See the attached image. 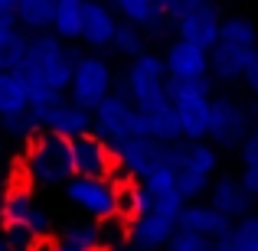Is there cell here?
Here are the masks:
<instances>
[{"label": "cell", "mask_w": 258, "mask_h": 251, "mask_svg": "<svg viewBox=\"0 0 258 251\" xmlns=\"http://www.w3.org/2000/svg\"><path fill=\"white\" fill-rule=\"evenodd\" d=\"M213 251H258V212L232 222L229 232L213 241Z\"/></svg>", "instance_id": "22"}, {"label": "cell", "mask_w": 258, "mask_h": 251, "mask_svg": "<svg viewBox=\"0 0 258 251\" xmlns=\"http://www.w3.org/2000/svg\"><path fill=\"white\" fill-rule=\"evenodd\" d=\"M69 160L72 176H85V180H114V173H118L111 147L95 134H82V137L69 140Z\"/></svg>", "instance_id": "10"}, {"label": "cell", "mask_w": 258, "mask_h": 251, "mask_svg": "<svg viewBox=\"0 0 258 251\" xmlns=\"http://www.w3.org/2000/svg\"><path fill=\"white\" fill-rule=\"evenodd\" d=\"M173 232H176V219H170L164 212H154V209H141L127 222V245L138 251H164Z\"/></svg>", "instance_id": "14"}, {"label": "cell", "mask_w": 258, "mask_h": 251, "mask_svg": "<svg viewBox=\"0 0 258 251\" xmlns=\"http://www.w3.org/2000/svg\"><path fill=\"white\" fill-rule=\"evenodd\" d=\"M114 92V69L108 59H101L98 52H88V56H79L76 65H72V78H69V101L76 108L92 114L108 95Z\"/></svg>", "instance_id": "6"}, {"label": "cell", "mask_w": 258, "mask_h": 251, "mask_svg": "<svg viewBox=\"0 0 258 251\" xmlns=\"http://www.w3.org/2000/svg\"><path fill=\"white\" fill-rule=\"evenodd\" d=\"M209 209H216V212L222 215L226 222H239L242 215L252 212V199H248V193L242 189V183L235 180V176H216L213 186H209Z\"/></svg>", "instance_id": "19"}, {"label": "cell", "mask_w": 258, "mask_h": 251, "mask_svg": "<svg viewBox=\"0 0 258 251\" xmlns=\"http://www.w3.org/2000/svg\"><path fill=\"white\" fill-rule=\"evenodd\" d=\"M114 30H118V20H114L111 7L105 0H85L82 7V30H79V39L92 49H108L114 39Z\"/></svg>", "instance_id": "18"}, {"label": "cell", "mask_w": 258, "mask_h": 251, "mask_svg": "<svg viewBox=\"0 0 258 251\" xmlns=\"http://www.w3.org/2000/svg\"><path fill=\"white\" fill-rule=\"evenodd\" d=\"M0 245H4L7 251H36L39 245H43V238H39L36 232H30V228H23V225H4Z\"/></svg>", "instance_id": "31"}, {"label": "cell", "mask_w": 258, "mask_h": 251, "mask_svg": "<svg viewBox=\"0 0 258 251\" xmlns=\"http://www.w3.org/2000/svg\"><path fill=\"white\" fill-rule=\"evenodd\" d=\"M141 186L131 180H114V219L131 222L141 212Z\"/></svg>", "instance_id": "28"}, {"label": "cell", "mask_w": 258, "mask_h": 251, "mask_svg": "<svg viewBox=\"0 0 258 251\" xmlns=\"http://www.w3.org/2000/svg\"><path fill=\"white\" fill-rule=\"evenodd\" d=\"M26 33L20 26H0V72H13L23 59L26 49Z\"/></svg>", "instance_id": "26"}, {"label": "cell", "mask_w": 258, "mask_h": 251, "mask_svg": "<svg viewBox=\"0 0 258 251\" xmlns=\"http://www.w3.org/2000/svg\"><path fill=\"white\" fill-rule=\"evenodd\" d=\"M82 7H85V0H56L52 23H49L52 36L62 39V43H76L79 30H82Z\"/></svg>", "instance_id": "23"}, {"label": "cell", "mask_w": 258, "mask_h": 251, "mask_svg": "<svg viewBox=\"0 0 258 251\" xmlns=\"http://www.w3.org/2000/svg\"><path fill=\"white\" fill-rule=\"evenodd\" d=\"M164 147L151 137H127L124 144L114 147V163L124 166V180L141 183L147 173H154L157 166H164Z\"/></svg>", "instance_id": "12"}, {"label": "cell", "mask_w": 258, "mask_h": 251, "mask_svg": "<svg viewBox=\"0 0 258 251\" xmlns=\"http://www.w3.org/2000/svg\"><path fill=\"white\" fill-rule=\"evenodd\" d=\"M56 0H17V23L30 33H49Z\"/></svg>", "instance_id": "24"}, {"label": "cell", "mask_w": 258, "mask_h": 251, "mask_svg": "<svg viewBox=\"0 0 258 251\" xmlns=\"http://www.w3.org/2000/svg\"><path fill=\"white\" fill-rule=\"evenodd\" d=\"M0 131H7L10 137H20V140H33L39 134L36 114L23 111V114H17V118H7V121H0Z\"/></svg>", "instance_id": "32"}, {"label": "cell", "mask_w": 258, "mask_h": 251, "mask_svg": "<svg viewBox=\"0 0 258 251\" xmlns=\"http://www.w3.org/2000/svg\"><path fill=\"white\" fill-rule=\"evenodd\" d=\"M229 225H232V222H226L216 209L203 206V202H186V206L180 209V215H176V228H180V232L200 235V238H209V241L226 235Z\"/></svg>", "instance_id": "20"}, {"label": "cell", "mask_w": 258, "mask_h": 251, "mask_svg": "<svg viewBox=\"0 0 258 251\" xmlns=\"http://www.w3.org/2000/svg\"><path fill=\"white\" fill-rule=\"evenodd\" d=\"M164 251H213V241L200 238V235H189V232H176L170 235V241L164 245Z\"/></svg>", "instance_id": "33"}, {"label": "cell", "mask_w": 258, "mask_h": 251, "mask_svg": "<svg viewBox=\"0 0 258 251\" xmlns=\"http://www.w3.org/2000/svg\"><path fill=\"white\" fill-rule=\"evenodd\" d=\"M239 157L245 166H258V121H252V127H248L245 140L239 147Z\"/></svg>", "instance_id": "34"}, {"label": "cell", "mask_w": 258, "mask_h": 251, "mask_svg": "<svg viewBox=\"0 0 258 251\" xmlns=\"http://www.w3.org/2000/svg\"><path fill=\"white\" fill-rule=\"evenodd\" d=\"M167 72H164V59L157 52H144V56L131 59L121 75V88L118 92L127 95V101L134 105V111L144 114L154 108L167 105Z\"/></svg>", "instance_id": "4"}, {"label": "cell", "mask_w": 258, "mask_h": 251, "mask_svg": "<svg viewBox=\"0 0 258 251\" xmlns=\"http://www.w3.org/2000/svg\"><path fill=\"white\" fill-rule=\"evenodd\" d=\"M52 251H56V248H52Z\"/></svg>", "instance_id": "43"}, {"label": "cell", "mask_w": 258, "mask_h": 251, "mask_svg": "<svg viewBox=\"0 0 258 251\" xmlns=\"http://www.w3.org/2000/svg\"><path fill=\"white\" fill-rule=\"evenodd\" d=\"M216 166H219V157L206 140H200V144L183 140L180 157H176V166H173V183H176L180 199L196 202L203 193H209V186L216 180Z\"/></svg>", "instance_id": "7"}, {"label": "cell", "mask_w": 258, "mask_h": 251, "mask_svg": "<svg viewBox=\"0 0 258 251\" xmlns=\"http://www.w3.org/2000/svg\"><path fill=\"white\" fill-rule=\"evenodd\" d=\"M95 238H98V251H118L127 245V222L121 219H105L95 222Z\"/></svg>", "instance_id": "30"}, {"label": "cell", "mask_w": 258, "mask_h": 251, "mask_svg": "<svg viewBox=\"0 0 258 251\" xmlns=\"http://www.w3.org/2000/svg\"><path fill=\"white\" fill-rule=\"evenodd\" d=\"M0 26H17V0H0Z\"/></svg>", "instance_id": "37"}, {"label": "cell", "mask_w": 258, "mask_h": 251, "mask_svg": "<svg viewBox=\"0 0 258 251\" xmlns=\"http://www.w3.org/2000/svg\"><path fill=\"white\" fill-rule=\"evenodd\" d=\"M0 202H4V186H0Z\"/></svg>", "instance_id": "41"}, {"label": "cell", "mask_w": 258, "mask_h": 251, "mask_svg": "<svg viewBox=\"0 0 258 251\" xmlns=\"http://www.w3.org/2000/svg\"><path fill=\"white\" fill-rule=\"evenodd\" d=\"M33 114H36V124H39L43 134H56V137H62V140H76V137H82V134H92V114L82 111V108H76L69 98L56 101V105H49V108H39V111H33Z\"/></svg>", "instance_id": "13"}, {"label": "cell", "mask_w": 258, "mask_h": 251, "mask_svg": "<svg viewBox=\"0 0 258 251\" xmlns=\"http://www.w3.org/2000/svg\"><path fill=\"white\" fill-rule=\"evenodd\" d=\"M176 4H180V0H160V10H164V17H167V13H170L173 10V7Z\"/></svg>", "instance_id": "38"}, {"label": "cell", "mask_w": 258, "mask_h": 251, "mask_svg": "<svg viewBox=\"0 0 258 251\" xmlns=\"http://www.w3.org/2000/svg\"><path fill=\"white\" fill-rule=\"evenodd\" d=\"M118 251H138V248H131V245H124V248H118Z\"/></svg>", "instance_id": "40"}, {"label": "cell", "mask_w": 258, "mask_h": 251, "mask_svg": "<svg viewBox=\"0 0 258 251\" xmlns=\"http://www.w3.org/2000/svg\"><path fill=\"white\" fill-rule=\"evenodd\" d=\"M258 49V30L245 17H226L219 26V39L209 49V78L213 82H239L248 56Z\"/></svg>", "instance_id": "2"}, {"label": "cell", "mask_w": 258, "mask_h": 251, "mask_svg": "<svg viewBox=\"0 0 258 251\" xmlns=\"http://www.w3.org/2000/svg\"><path fill=\"white\" fill-rule=\"evenodd\" d=\"M111 13H121V20L131 26H138L144 36L160 33L167 26V17L160 10V0H111Z\"/></svg>", "instance_id": "21"}, {"label": "cell", "mask_w": 258, "mask_h": 251, "mask_svg": "<svg viewBox=\"0 0 258 251\" xmlns=\"http://www.w3.org/2000/svg\"><path fill=\"white\" fill-rule=\"evenodd\" d=\"M239 82H245V88L258 98V49L248 56V62H245V69H242V78Z\"/></svg>", "instance_id": "35"}, {"label": "cell", "mask_w": 258, "mask_h": 251, "mask_svg": "<svg viewBox=\"0 0 258 251\" xmlns=\"http://www.w3.org/2000/svg\"><path fill=\"white\" fill-rule=\"evenodd\" d=\"M252 118H248V105H242L235 95H213L209 98V124H206V140L209 147H222V150H239L245 140Z\"/></svg>", "instance_id": "8"}, {"label": "cell", "mask_w": 258, "mask_h": 251, "mask_svg": "<svg viewBox=\"0 0 258 251\" xmlns=\"http://www.w3.org/2000/svg\"><path fill=\"white\" fill-rule=\"evenodd\" d=\"M138 186H141V202H144L141 209H154V212H164L170 219H176L180 209L186 206L180 199V193H176L173 170H167V166H157L154 173H147Z\"/></svg>", "instance_id": "15"}, {"label": "cell", "mask_w": 258, "mask_h": 251, "mask_svg": "<svg viewBox=\"0 0 258 251\" xmlns=\"http://www.w3.org/2000/svg\"><path fill=\"white\" fill-rule=\"evenodd\" d=\"M0 251H7V248H4V245H0Z\"/></svg>", "instance_id": "42"}, {"label": "cell", "mask_w": 258, "mask_h": 251, "mask_svg": "<svg viewBox=\"0 0 258 251\" xmlns=\"http://www.w3.org/2000/svg\"><path fill=\"white\" fill-rule=\"evenodd\" d=\"M20 173L30 186H66L72 180V160H69V140L56 134H43L30 140L26 157L20 163Z\"/></svg>", "instance_id": "3"}, {"label": "cell", "mask_w": 258, "mask_h": 251, "mask_svg": "<svg viewBox=\"0 0 258 251\" xmlns=\"http://www.w3.org/2000/svg\"><path fill=\"white\" fill-rule=\"evenodd\" d=\"M167 23L176 30V39L196 46L209 56V49L219 39V26H222V13L216 7V0H180L170 13Z\"/></svg>", "instance_id": "5"}, {"label": "cell", "mask_w": 258, "mask_h": 251, "mask_svg": "<svg viewBox=\"0 0 258 251\" xmlns=\"http://www.w3.org/2000/svg\"><path fill=\"white\" fill-rule=\"evenodd\" d=\"M0 219H4V225H23L30 228V232H36L39 238H43L46 232H49V212L46 209L36 206V199H33L26 189H10V193H4V202H0Z\"/></svg>", "instance_id": "16"}, {"label": "cell", "mask_w": 258, "mask_h": 251, "mask_svg": "<svg viewBox=\"0 0 258 251\" xmlns=\"http://www.w3.org/2000/svg\"><path fill=\"white\" fill-rule=\"evenodd\" d=\"M108 49H114L121 59H138V56H144L147 52V36L138 30V26H131V23H118V30H114V39H111V46Z\"/></svg>", "instance_id": "27"}, {"label": "cell", "mask_w": 258, "mask_h": 251, "mask_svg": "<svg viewBox=\"0 0 258 251\" xmlns=\"http://www.w3.org/2000/svg\"><path fill=\"white\" fill-rule=\"evenodd\" d=\"M23 111H30V101H26V92L20 85V78L13 72H0V121L17 118Z\"/></svg>", "instance_id": "25"}, {"label": "cell", "mask_w": 258, "mask_h": 251, "mask_svg": "<svg viewBox=\"0 0 258 251\" xmlns=\"http://www.w3.org/2000/svg\"><path fill=\"white\" fill-rule=\"evenodd\" d=\"M248 118H252V121H258V98L252 101V108H248Z\"/></svg>", "instance_id": "39"}, {"label": "cell", "mask_w": 258, "mask_h": 251, "mask_svg": "<svg viewBox=\"0 0 258 251\" xmlns=\"http://www.w3.org/2000/svg\"><path fill=\"white\" fill-rule=\"evenodd\" d=\"M160 59H164V72H167L170 82H196V78L209 75L206 52L189 46V43H183V39H173Z\"/></svg>", "instance_id": "17"}, {"label": "cell", "mask_w": 258, "mask_h": 251, "mask_svg": "<svg viewBox=\"0 0 258 251\" xmlns=\"http://www.w3.org/2000/svg\"><path fill=\"white\" fill-rule=\"evenodd\" d=\"M56 251H98L95 225H69L56 235Z\"/></svg>", "instance_id": "29"}, {"label": "cell", "mask_w": 258, "mask_h": 251, "mask_svg": "<svg viewBox=\"0 0 258 251\" xmlns=\"http://www.w3.org/2000/svg\"><path fill=\"white\" fill-rule=\"evenodd\" d=\"M239 183H242V189L248 193V199H258V166H245L242 170V176H239Z\"/></svg>", "instance_id": "36"}, {"label": "cell", "mask_w": 258, "mask_h": 251, "mask_svg": "<svg viewBox=\"0 0 258 251\" xmlns=\"http://www.w3.org/2000/svg\"><path fill=\"white\" fill-rule=\"evenodd\" d=\"M66 199L76 209H82L88 219L105 222L114 215V180H85V176H72L62 186Z\"/></svg>", "instance_id": "11"}, {"label": "cell", "mask_w": 258, "mask_h": 251, "mask_svg": "<svg viewBox=\"0 0 258 251\" xmlns=\"http://www.w3.org/2000/svg\"><path fill=\"white\" fill-rule=\"evenodd\" d=\"M79 59V49L72 43H62L52 33H33L26 39V49L13 75L20 78L33 111L49 108L66 98V88L72 78V65Z\"/></svg>", "instance_id": "1"}, {"label": "cell", "mask_w": 258, "mask_h": 251, "mask_svg": "<svg viewBox=\"0 0 258 251\" xmlns=\"http://www.w3.org/2000/svg\"><path fill=\"white\" fill-rule=\"evenodd\" d=\"M134 121H138V111L127 101L124 92H111L98 108L92 111V134L98 140H105L108 147L124 144L127 137H134Z\"/></svg>", "instance_id": "9"}]
</instances>
